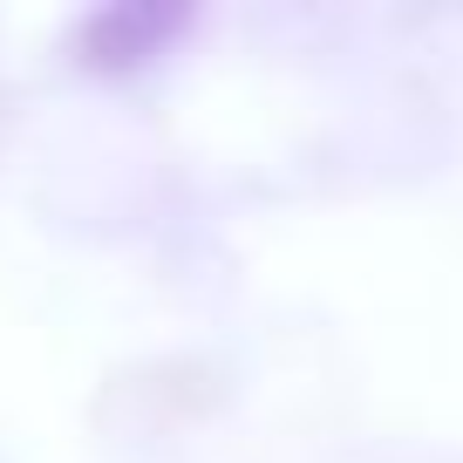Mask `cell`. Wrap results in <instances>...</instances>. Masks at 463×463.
Here are the masks:
<instances>
[{
  "label": "cell",
  "instance_id": "obj_1",
  "mask_svg": "<svg viewBox=\"0 0 463 463\" xmlns=\"http://www.w3.org/2000/svg\"><path fill=\"white\" fill-rule=\"evenodd\" d=\"M191 28L184 0H123V7H96V14L75 21V61L96 75H130L150 55L177 42Z\"/></svg>",
  "mask_w": 463,
  "mask_h": 463
}]
</instances>
